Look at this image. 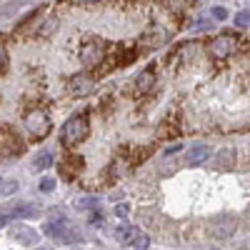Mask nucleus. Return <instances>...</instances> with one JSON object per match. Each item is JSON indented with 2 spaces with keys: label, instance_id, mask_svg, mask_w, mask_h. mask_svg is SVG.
I'll return each mask as SVG.
<instances>
[{
  "label": "nucleus",
  "instance_id": "nucleus-14",
  "mask_svg": "<svg viewBox=\"0 0 250 250\" xmlns=\"http://www.w3.org/2000/svg\"><path fill=\"white\" fill-rule=\"evenodd\" d=\"M138 235V230H135V228H118V230H115V240H120V243H130L133 238Z\"/></svg>",
  "mask_w": 250,
  "mask_h": 250
},
{
  "label": "nucleus",
  "instance_id": "nucleus-21",
  "mask_svg": "<svg viewBox=\"0 0 250 250\" xmlns=\"http://www.w3.org/2000/svg\"><path fill=\"white\" fill-rule=\"evenodd\" d=\"M210 15H213L215 20H225V18H228V10L218 5V8H213V10H210Z\"/></svg>",
  "mask_w": 250,
  "mask_h": 250
},
{
  "label": "nucleus",
  "instance_id": "nucleus-11",
  "mask_svg": "<svg viewBox=\"0 0 250 250\" xmlns=\"http://www.w3.org/2000/svg\"><path fill=\"white\" fill-rule=\"evenodd\" d=\"M155 85V68H148V70H143L135 80V90L138 93H148L150 88Z\"/></svg>",
  "mask_w": 250,
  "mask_h": 250
},
{
  "label": "nucleus",
  "instance_id": "nucleus-2",
  "mask_svg": "<svg viewBox=\"0 0 250 250\" xmlns=\"http://www.w3.org/2000/svg\"><path fill=\"white\" fill-rule=\"evenodd\" d=\"M43 233H45V235H50L53 240L62 243V245H70V243L80 240V235H78V230L73 228V223H68L65 218H55V220L45 223Z\"/></svg>",
  "mask_w": 250,
  "mask_h": 250
},
{
  "label": "nucleus",
  "instance_id": "nucleus-28",
  "mask_svg": "<svg viewBox=\"0 0 250 250\" xmlns=\"http://www.w3.org/2000/svg\"><path fill=\"white\" fill-rule=\"evenodd\" d=\"M80 3H95V0H80Z\"/></svg>",
  "mask_w": 250,
  "mask_h": 250
},
{
  "label": "nucleus",
  "instance_id": "nucleus-7",
  "mask_svg": "<svg viewBox=\"0 0 250 250\" xmlns=\"http://www.w3.org/2000/svg\"><path fill=\"white\" fill-rule=\"evenodd\" d=\"M235 163H238V153H235V148H220L218 153H215V170H220V173H230L233 168H235Z\"/></svg>",
  "mask_w": 250,
  "mask_h": 250
},
{
  "label": "nucleus",
  "instance_id": "nucleus-17",
  "mask_svg": "<svg viewBox=\"0 0 250 250\" xmlns=\"http://www.w3.org/2000/svg\"><path fill=\"white\" fill-rule=\"evenodd\" d=\"M53 30H58V20H55V18H50L48 23L40 25V28H38V35H50Z\"/></svg>",
  "mask_w": 250,
  "mask_h": 250
},
{
  "label": "nucleus",
  "instance_id": "nucleus-6",
  "mask_svg": "<svg viewBox=\"0 0 250 250\" xmlns=\"http://www.w3.org/2000/svg\"><path fill=\"white\" fill-rule=\"evenodd\" d=\"M235 43H238V40H235L230 33H225V35H218L213 43L208 45V50H210L213 58H228V55L235 50Z\"/></svg>",
  "mask_w": 250,
  "mask_h": 250
},
{
  "label": "nucleus",
  "instance_id": "nucleus-29",
  "mask_svg": "<svg viewBox=\"0 0 250 250\" xmlns=\"http://www.w3.org/2000/svg\"><path fill=\"white\" fill-rule=\"evenodd\" d=\"M0 183H3V180H0Z\"/></svg>",
  "mask_w": 250,
  "mask_h": 250
},
{
  "label": "nucleus",
  "instance_id": "nucleus-27",
  "mask_svg": "<svg viewBox=\"0 0 250 250\" xmlns=\"http://www.w3.org/2000/svg\"><path fill=\"white\" fill-rule=\"evenodd\" d=\"M245 225H248V228H250V213H248V215H245Z\"/></svg>",
  "mask_w": 250,
  "mask_h": 250
},
{
  "label": "nucleus",
  "instance_id": "nucleus-24",
  "mask_svg": "<svg viewBox=\"0 0 250 250\" xmlns=\"http://www.w3.org/2000/svg\"><path fill=\"white\" fill-rule=\"evenodd\" d=\"M5 60H8V55H5V48H3V43H0V68L5 65Z\"/></svg>",
  "mask_w": 250,
  "mask_h": 250
},
{
  "label": "nucleus",
  "instance_id": "nucleus-5",
  "mask_svg": "<svg viewBox=\"0 0 250 250\" xmlns=\"http://www.w3.org/2000/svg\"><path fill=\"white\" fill-rule=\"evenodd\" d=\"M235 230H238V220L233 218V215H220L215 223H213V238H218V240H228V238H233L235 235Z\"/></svg>",
  "mask_w": 250,
  "mask_h": 250
},
{
  "label": "nucleus",
  "instance_id": "nucleus-20",
  "mask_svg": "<svg viewBox=\"0 0 250 250\" xmlns=\"http://www.w3.org/2000/svg\"><path fill=\"white\" fill-rule=\"evenodd\" d=\"M53 188H55V178H45L43 183H40V190H43V193H50Z\"/></svg>",
  "mask_w": 250,
  "mask_h": 250
},
{
  "label": "nucleus",
  "instance_id": "nucleus-22",
  "mask_svg": "<svg viewBox=\"0 0 250 250\" xmlns=\"http://www.w3.org/2000/svg\"><path fill=\"white\" fill-rule=\"evenodd\" d=\"M90 205H98V200L95 198H85V200H78L75 203V208H90Z\"/></svg>",
  "mask_w": 250,
  "mask_h": 250
},
{
  "label": "nucleus",
  "instance_id": "nucleus-4",
  "mask_svg": "<svg viewBox=\"0 0 250 250\" xmlns=\"http://www.w3.org/2000/svg\"><path fill=\"white\" fill-rule=\"evenodd\" d=\"M25 128L35 140H43V138L50 135V118L45 115V110L33 108V110L25 113Z\"/></svg>",
  "mask_w": 250,
  "mask_h": 250
},
{
  "label": "nucleus",
  "instance_id": "nucleus-26",
  "mask_svg": "<svg viewBox=\"0 0 250 250\" xmlns=\"http://www.w3.org/2000/svg\"><path fill=\"white\" fill-rule=\"evenodd\" d=\"M10 220H13L10 215H0V228H5V225H8Z\"/></svg>",
  "mask_w": 250,
  "mask_h": 250
},
{
  "label": "nucleus",
  "instance_id": "nucleus-8",
  "mask_svg": "<svg viewBox=\"0 0 250 250\" xmlns=\"http://www.w3.org/2000/svg\"><path fill=\"white\" fill-rule=\"evenodd\" d=\"M13 238L18 240V243H23V245H38V240H40V233L35 230V228H28V225H20V223H15L13 225Z\"/></svg>",
  "mask_w": 250,
  "mask_h": 250
},
{
  "label": "nucleus",
  "instance_id": "nucleus-19",
  "mask_svg": "<svg viewBox=\"0 0 250 250\" xmlns=\"http://www.w3.org/2000/svg\"><path fill=\"white\" fill-rule=\"evenodd\" d=\"M15 190H18V183L10 180V183H5L3 188H0V195H10V193H15Z\"/></svg>",
  "mask_w": 250,
  "mask_h": 250
},
{
  "label": "nucleus",
  "instance_id": "nucleus-1",
  "mask_svg": "<svg viewBox=\"0 0 250 250\" xmlns=\"http://www.w3.org/2000/svg\"><path fill=\"white\" fill-rule=\"evenodd\" d=\"M90 133V123H88V115H75L70 118L65 125H62V130H60V140L62 145H68V148H73V145L83 143L88 138Z\"/></svg>",
  "mask_w": 250,
  "mask_h": 250
},
{
  "label": "nucleus",
  "instance_id": "nucleus-25",
  "mask_svg": "<svg viewBox=\"0 0 250 250\" xmlns=\"http://www.w3.org/2000/svg\"><path fill=\"white\" fill-rule=\"evenodd\" d=\"M180 148H183V145H180V143H175V145H170V148L165 150V155H173V153H178Z\"/></svg>",
  "mask_w": 250,
  "mask_h": 250
},
{
  "label": "nucleus",
  "instance_id": "nucleus-10",
  "mask_svg": "<svg viewBox=\"0 0 250 250\" xmlns=\"http://www.w3.org/2000/svg\"><path fill=\"white\" fill-rule=\"evenodd\" d=\"M210 155H213L210 145H195V148H190V153H188V165H203Z\"/></svg>",
  "mask_w": 250,
  "mask_h": 250
},
{
  "label": "nucleus",
  "instance_id": "nucleus-12",
  "mask_svg": "<svg viewBox=\"0 0 250 250\" xmlns=\"http://www.w3.org/2000/svg\"><path fill=\"white\" fill-rule=\"evenodd\" d=\"M38 213H40L38 205H33V203H20V205H15L13 210H10V218H33V215H38Z\"/></svg>",
  "mask_w": 250,
  "mask_h": 250
},
{
  "label": "nucleus",
  "instance_id": "nucleus-16",
  "mask_svg": "<svg viewBox=\"0 0 250 250\" xmlns=\"http://www.w3.org/2000/svg\"><path fill=\"white\" fill-rule=\"evenodd\" d=\"M50 165H53V155H50V153H40V155L35 158V168H38V170H48Z\"/></svg>",
  "mask_w": 250,
  "mask_h": 250
},
{
  "label": "nucleus",
  "instance_id": "nucleus-23",
  "mask_svg": "<svg viewBox=\"0 0 250 250\" xmlns=\"http://www.w3.org/2000/svg\"><path fill=\"white\" fill-rule=\"evenodd\" d=\"M115 213H118V218H128V205H118Z\"/></svg>",
  "mask_w": 250,
  "mask_h": 250
},
{
  "label": "nucleus",
  "instance_id": "nucleus-15",
  "mask_svg": "<svg viewBox=\"0 0 250 250\" xmlns=\"http://www.w3.org/2000/svg\"><path fill=\"white\" fill-rule=\"evenodd\" d=\"M148 245H150V238H148V235H143V233H138V235L128 243L130 250H148Z\"/></svg>",
  "mask_w": 250,
  "mask_h": 250
},
{
  "label": "nucleus",
  "instance_id": "nucleus-3",
  "mask_svg": "<svg viewBox=\"0 0 250 250\" xmlns=\"http://www.w3.org/2000/svg\"><path fill=\"white\" fill-rule=\"evenodd\" d=\"M80 60L85 68H95L105 60V40L100 38H88L80 48Z\"/></svg>",
  "mask_w": 250,
  "mask_h": 250
},
{
  "label": "nucleus",
  "instance_id": "nucleus-18",
  "mask_svg": "<svg viewBox=\"0 0 250 250\" xmlns=\"http://www.w3.org/2000/svg\"><path fill=\"white\" fill-rule=\"evenodd\" d=\"M235 25H238V28H248V25H250V13H245V10L238 13V15H235Z\"/></svg>",
  "mask_w": 250,
  "mask_h": 250
},
{
  "label": "nucleus",
  "instance_id": "nucleus-13",
  "mask_svg": "<svg viewBox=\"0 0 250 250\" xmlns=\"http://www.w3.org/2000/svg\"><path fill=\"white\" fill-rule=\"evenodd\" d=\"M165 40V33L163 30H155V33H145L143 38H140V45H145V48H153V45H160Z\"/></svg>",
  "mask_w": 250,
  "mask_h": 250
},
{
  "label": "nucleus",
  "instance_id": "nucleus-9",
  "mask_svg": "<svg viewBox=\"0 0 250 250\" xmlns=\"http://www.w3.org/2000/svg\"><path fill=\"white\" fill-rule=\"evenodd\" d=\"M93 90H95V80L88 78V75H75V78L70 80V93H73L75 98H85V95H90Z\"/></svg>",
  "mask_w": 250,
  "mask_h": 250
}]
</instances>
